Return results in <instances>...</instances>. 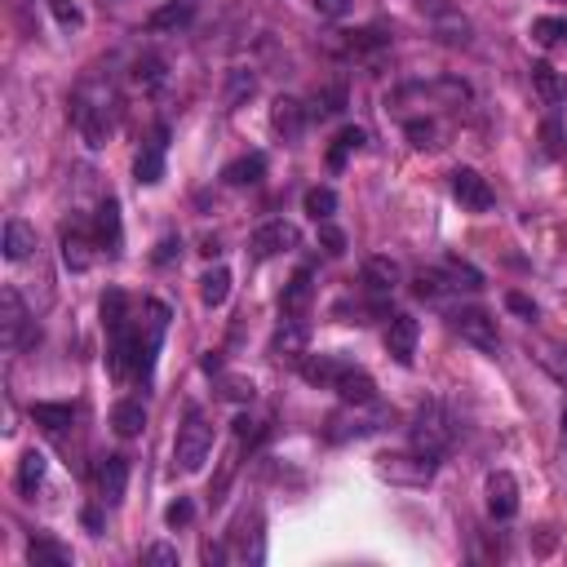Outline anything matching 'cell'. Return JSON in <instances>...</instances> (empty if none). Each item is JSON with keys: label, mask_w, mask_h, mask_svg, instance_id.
Masks as SVG:
<instances>
[{"label": "cell", "mask_w": 567, "mask_h": 567, "mask_svg": "<svg viewBox=\"0 0 567 567\" xmlns=\"http://www.w3.org/2000/svg\"><path fill=\"white\" fill-rule=\"evenodd\" d=\"M364 142H368L364 129H359V125H346V129L333 138V147H328V169H342V164L355 156V151H364Z\"/></svg>", "instance_id": "d4e9b609"}, {"label": "cell", "mask_w": 567, "mask_h": 567, "mask_svg": "<svg viewBox=\"0 0 567 567\" xmlns=\"http://www.w3.org/2000/svg\"><path fill=\"white\" fill-rule=\"evenodd\" d=\"M439 470V457H430V452H386V457H377V474L390 483H408V488H426L430 479H435Z\"/></svg>", "instance_id": "277c9868"}, {"label": "cell", "mask_w": 567, "mask_h": 567, "mask_svg": "<svg viewBox=\"0 0 567 567\" xmlns=\"http://www.w3.org/2000/svg\"><path fill=\"white\" fill-rule=\"evenodd\" d=\"M311 9L319 18H346L350 14V0H311Z\"/></svg>", "instance_id": "b9f144b4"}, {"label": "cell", "mask_w": 567, "mask_h": 567, "mask_svg": "<svg viewBox=\"0 0 567 567\" xmlns=\"http://www.w3.org/2000/svg\"><path fill=\"white\" fill-rule=\"evenodd\" d=\"M27 559H32L36 567H67L71 563V550L58 541H49V536H36L32 545H27Z\"/></svg>", "instance_id": "f546056e"}, {"label": "cell", "mask_w": 567, "mask_h": 567, "mask_svg": "<svg viewBox=\"0 0 567 567\" xmlns=\"http://www.w3.org/2000/svg\"><path fill=\"white\" fill-rule=\"evenodd\" d=\"M532 40L541 49L563 45V40H567V18H536V23H532Z\"/></svg>", "instance_id": "1f68e13d"}, {"label": "cell", "mask_w": 567, "mask_h": 567, "mask_svg": "<svg viewBox=\"0 0 567 567\" xmlns=\"http://www.w3.org/2000/svg\"><path fill=\"white\" fill-rule=\"evenodd\" d=\"M306 342H311L306 324H302L297 315H288L284 328L275 333V342H271V355H275V359H302V355H306Z\"/></svg>", "instance_id": "e0dca14e"}, {"label": "cell", "mask_w": 567, "mask_h": 567, "mask_svg": "<svg viewBox=\"0 0 567 567\" xmlns=\"http://www.w3.org/2000/svg\"><path fill=\"white\" fill-rule=\"evenodd\" d=\"M164 151H169V125H156L151 142L138 151V160H133V178H138L142 187H156L164 178Z\"/></svg>", "instance_id": "30bf717a"}, {"label": "cell", "mask_w": 567, "mask_h": 567, "mask_svg": "<svg viewBox=\"0 0 567 567\" xmlns=\"http://www.w3.org/2000/svg\"><path fill=\"white\" fill-rule=\"evenodd\" d=\"M80 519H85V528H89V532H98V528H102V514L94 510V505H89V510L80 514Z\"/></svg>", "instance_id": "c3c4849f"}, {"label": "cell", "mask_w": 567, "mask_h": 567, "mask_svg": "<svg viewBox=\"0 0 567 567\" xmlns=\"http://www.w3.org/2000/svg\"><path fill=\"white\" fill-rule=\"evenodd\" d=\"M222 386H226L222 390L226 399H253V381H244V377H226Z\"/></svg>", "instance_id": "f6af8a7d"}, {"label": "cell", "mask_w": 567, "mask_h": 567, "mask_svg": "<svg viewBox=\"0 0 567 567\" xmlns=\"http://www.w3.org/2000/svg\"><path fill=\"white\" fill-rule=\"evenodd\" d=\"M404 133H408V142H412V147H417V151H430V147H439V129H435V120H408V125H404Z\"/></svg>", "instance_id": "836d02e7"}, {"label": "cell", "mask_w": 567, "mask_h": 567, "mask_svg": "<svg viewBox=\"0 0 567 567\" xmlns=\"http://www.w3.org/2000/svg\"><path fill=\"white\" fill-rule=\"evenodd\" d=\"M142 563H147V567H178L182 559H178V550H173V545L156 541V545H147V550H142Z\"/></svg>", "instance_id": "74e56055"}, {"label": "cell", "mask_w": 567, "mask_h": 567, "mask_svg": "<svg viewBox=\"0 0 567 567\" xmlns=\"http://www.w3.org/2000/svg\"><path fill=\"white\" fill-rule=\"evenodd\" d=\"M452 195H457V204L461 209H470V213H488L492 200H497L492 187H488V178H483L479 169H466V164L452 169Z\"/></svg>", "instance_id": "ba28073f"}, {"label": "cell", "mask_w": 567, "mask_h": 567, "mask_svg": "<svg viewBox=\"0 0 567 567\" xmlns=\"http://www.w3.org/2000/svg\"><path fill=\"white\" fill-rule=\"evenodd\" d=\"M505 306H510L514 315H523V319H536V315H541L532 297H523V293H505Z\"/></svg>", "instance_id": "7bdbcfd3"}, {"label": "cell", "mask_w": 567, "mask_h": 567, "mask_svg": "<svg viewBox=\"0 0 567 567\" xmlns=\"http://www.w3.org/2000/svg\"><path fill=\"white\" fill-rule=\"evenodd\" d=\"M94 240H89L80 226H71V231H63V262L71 266V271H89L94 266Z\"/></svg>", "instance_id": "603a6c76"}, {"label": "cell", "mask_w": 567, "mask_h": 567, "mask_svg": "<svg viewBox=\"0 0 567 567\" xmlns=\"http://www.w3.org/2000/svg\"><path fill=\"white\" fill-rule=\"evenodd\" d=\"M49 9H54V18L63 27H80V23H85V18H80V9L71 5V0H49Z\"/></svg>", "instance_id": "60d3db41"}, {"label": "cell", "mask_w": 567, "mask_h": 567, "mask_svg": "<svg viewBox=\"0 0 567 567\" xmlns=\"http://www.w3.org/2000/svg\"><path fill=\"white\" fill-rule=\"evenodd\" d=\"M319 244H324V253L342 257L346 253V231H337L333 222H319Z\"/></svg>", "instance_id": "f35d334b"}, {"label": "cell", "mask_w": 567, "mask_h": 567, "mask_svg": "<svg viewBox=\"0 0 567 567\" xmlns=\"http://www.w3.org/2000/svg\"><path fill=\"white\" fill-rule=\"evenodd\" d=\"M297 244H302V231H297L293 222L275 218V222L257 226L253 240H249V249H253V257H280V253H293Z\"/></svg>", "instance_id": "52a82bcc"}, {"label": "cell", "mask_w": 567, "mask_h": 567, "mask_svg": "<svg viewBox=\"0 0 567 567\" xmlns=\"http://www.w3.org/2000/svg\"><path fill=\"white\" fill-rule=\"evenodd\" d=\"M457 439V421L443 404H421L417 417H412V448L430 452V457H443Z\"/></svg>", "instance_id": "7a4b0ae2"}, {"label": "cell", "mask_w": 567, "mask_h": 567, "mask_svg": "<svg viewBox=\"0 0 567 567\" xmlns=\"http://www.w3.org/2000/svg\"><path fill=\"white\" fill-rule=\"evenodd\" d=\"M448 324H452V333L461 337V342H470L474 350H497V319H492L483 306H457V311H448Z\"/></svg>", "instance_id": "8992f818"}, {"label": "cell", "mask_w": 567, "mask_h": 567, "mask_svg": "<svg viewBox=\"0 0 567 567\" xmlns=\"http://www.w3.org/2000/svg\"><path fill=\"white\" fill-rule=\"evenodd\" d=\"M342 107H346V89H342V85H333V89H324V94H315L311 116H337Z\"/></svg>", "instance_id": "e575fe53"}, {"label": "cell", "mask_w": 567, "mask_h": 567, "mask_svg": "<svg viewBox=\"0 0 567 567\" xmlns=\"http://www.w3.org/2000/svg\"><path fill=\"white\" fill-rule=\"evenodd\" d=\"M231 297V271L226 266H213V271L200 275V302L204 306H222Z\"/></svg>", "instance_id": "f1b7e54d"}, {"label": "cell", "mask_w": 567, "mask_h": 567, "mask_svg": "<svg viewBox=\"0 0 567 567\" xmlns=\"http://www.w3.org/2000/svg\"><path fill=\"white\" fill-rule=\"evenodd\" d=\"M0 249H5L9 262H23V257L36 249V226H27L23 218H9L5 235H0Z\"/></svg>", "instance_id": "44dd1931"}, {"label": "cell", "mask_w": 567, "mask_h": 567, "mask_svg": "<svg viewBox=\"0 0 567 567\" xmlns=\"http://www.w3.org/2000/svg\"><path fill=\"white\" fill-rule=\"evenodd\" d=\"M563 430H567V412H563Z\"/></svg>", "instance_id": "681fc988"}, {"label": "cell", "mask_w": 567, "mask_h": 567, "mask_svg": "<svg viewBox=\"0 0 567 567\" xmlns=\"http://www.w3.org/2000/svg\"><path fill=\"white\" fill-rule=\"evenodd\" d=\"M488 514L492 519H514L519 514V479L510 470L488 474Z\"/></svg>", "instance_id": "8fae6325"}, {"label": "cell", "mask_w": 567, "mask_h": 567, "mask_svg": "<svg viewBox=\"0 0 567 567\" xmlns=\"http://www.w3.org/2000/svg\"><path fill=\"white\" fill-rule=\"evenodd\" d=\"M337 395H342V404L346 408H373L377 404V381L364 373V368H355V364H346V373L337 377Z\"/></svg>", "instance_id": "7c38bea8"}, {"label": "cell", "mask_w": 567, "mask_h": 567, "mask_svg": "<svg viewBox=\"0 0 567 567\" xmlns=\"http://www.w3.org/2000/svg\"><path fill=\"white\" fill-rule=\"evenodd\" d=\"M262 178H266V156H262V151H249V156L231 160L222 169L226 187H253V182H262Z\"/></svg>", "instance_id": "ffe728a7"}, {"label": "cell", "mask_w": 567, "mask_h": 567, "mask_svg": "<svg viewBox=\"0 0 567 567\" xmlns=\"http://www.w3.org/2000/svg\"><path fill=\"white\" fill-rule=\"evenodd\" d=\"M213 452V421H204L200 412H191L187 426L178 430V443H173V461H178V470H204V461H209Z\"/></svg>", "instance_id": "5b68a950"}, {"label": "cell", "mask_w": 567, "mask_h": 567, "mask_svg": "<svg viewBox=\"0 0 567 567\" xmlns=\"http://www.w3.org/2000/svg\"><path fill=\"white\" fill-rule=\"evenodd\" d=\"M541 364L550 368V373L559 377V381H567V355H563V350H545V355H541Z\"/></svg>", "instance_id": "bcb514c9"}, {"label": "cell", "mask_w": 567, "mask_h": 567, "mask_svg": "<svg viewBox=\"0 0 567 567\" xmlns=\"http://www.w3.org/2000/svg\"><path fill=\"white\" fill-rule=\"evenodd\" d=\"M195 519V505L187 501V497H178L169 505V510H164V523H169V528H187V523Z\"/></svg>", "instance_id": "ab89813d"}, {"label": "cell", "mask_w": 567, "mask_h": 567, "mask_svg": "<svg viewBox=\"0 0 567 567\" xmlns=\"http://www.w3.org/2000/svg\"><path fill=\"white\" fill-rule=\"evenodd\" d=\"M297 373H302V381H311V386H319V390H333L337 377L346 373V359H337V355H311V350H306V355L297 359Z\"/></svg>", "instance_id": "4fadbf2b"}, {"label": "cell", "mask_w": 567, "mask_h": 567, "mask_svg": "<svg viewBox=\"0 0 567 567\" xmlns=\"http://www.w3.org/2000/svg\"><path fill=\"white\" fill-rule=\"evenodd\" d=\"M306 213H311L315 222H333V213H337V191H333V187H311V191H306Z\"/></svg>", "instance_id": "4dcf8cb0"}, {"label": "cell", "mask_w": 567, "mask_h": 567, "mask_svg": "<svg viewBox=\"0 0 567 567\" xmlns=\"http://www.w3.org/2000/svg\"><path fill=\"white\" fill-rule=\"evenodd\" d=\"M346 36H350V49H355V54H368V49H386L390 45V36L377 32V27H368V32H346Z\"/></svg>", "instance_id": "8d00e7d4"}, {"label": "cell", "mask_w": 567, "mask_h": 567, "mask_svg": "<svg viewBox=\"0 0 567 567\" xmlns=\"http://www.w3.org/2000/svg\"><path fill=\"white\" fill-rule=\"evenodd\" d=\"M532 85H536V94H541L545 107H567V76L563 71H554L550 63H536Z\"/></svg>", "instance_id": "ac0fdd59"}, {"label": "cell", "mask_w": 567, "mask_h": 567, "mask_svg": "<svg viewBox=\"0 0 567 567\" xmlns=\"http://www.w3.org/2000/svg\"><path fill=\"white\" fill-rule=\"evenodd\" d=\"M364 284L373 288V293H390V288L399 284V266L390 262V257H368L364 262Z\"/></svg>", "instance_id": "83f0119b"}, {"label": "cell", "mask_w": 567, "mask_h": 567, "mask_svg": "<svg viewBox=\"0 0 567 567\" xmlns=\"http://www.w3.org/2000/svg\"><path fill=\"white\" fill-rule=\"evenodd\" d=\"M71 417H76L71 404H32V421L40 430H49V435H63L71 426Z\"/></svg>", "instance_id": "4316f807"}, {"label": "cell", "mask_w": 567, "mask_h": 567, "mask_svg": "<svg viewBox=\"0 0 567 567\" xmlns=\"http://www.w3.org/2000/svg\"><path fill=\"white\" fill-rule=\"evenodd\" d=\"M45 470H49L45 452H36V448L23 452V461H18V492H23V497H32L40 483H45Z\"/></svg>", "instance_id": "484cf974"}, {"label": "cell", "mask_w": 567, "mask_h": 567, "mask_svg": "<svg viewBox=\"0 0 567 567\" xmlns=\"http://www.w3.org/2000/svg\"><path fill=\"white\" fill-rule=\"evenodd\" d=\"M178 253H182V240H178V235H164V240L156 244V262H160V266H169Z\"/></svg>", "instance_id": "ee69618b"}, {"label": "cell", "mask_w": 567, "mask_h": 567, "mask_svg": "<svg viewBox=\"0 0 567 567\" xmlns=\"http://www.w3.org/2000/svg\"><path fill=\"white\" fill-rule=\"evenodd\" d=\"M311 293H315L311 271H297L293 280L284 284V293H280V311H284V315H302L306 306H311Z\"/></svg>", "instance_id": "cb8c5ba5"}, {"label": "cell", "mask_w": 567, "mask_h": 567, "mask_svg": "<svg viewBox=\"0 0 567 567\" xmlns=\"http://www.w3.org/2000/svg\"><path fill=\"white\" fill-rule=\"evenodd\" d=\"M133 80H138V85H147V89L164 85V63H160V58H138V67H133Z\"/></svg>", "instance_id": "d590c367"}, {"label": "cell", "mask_w": 567, "mask_h": 567, "mask_svg": "<svg viewBox=\"0 0 567 567\" xmlns=\"http://www.w3.org/2000/svg\"><path fill=\"white\" fill-rule=\"evenodd\" d=\"M32 342H36V324H32L27 302L18 297V288H0V346L9 355H18V350H27Z\"/></svg>", "instance_id": "3957f363"}, {"label": "cell", "mask_w": 567, "mask_h": 567, "mask_svg": "<svg viewBox=\"0 0 567 567\" xmlns=\"http://www.w3.org/2000/svg\"><path fill=\"white\" fill-rule=\"evenodd\" d=\"M545 151L559 156V125H545Z\"/></svg>", "instance_id": "7dc6e473"}, {"label": "cell", "mask_w": 567, "mask_h": 567, "mask_svg": "<svg viewBox=\"0 0 567 567\" xmlns=\"http://www.w3.org/2000/svg\"><path fill=\"white\" fill-rule=\"evenodd\" d=\"M125 306H129V297L120 293V288H111L107 297H102V324L111 328V333H120V328L129 324V315H125Z\"/></svg>", "instance_id": "d6a6232c"}, {"label": "cell", "mask_w": 567, "mask_h": 567, "mask_svg": "<svg viewBox=\"0 0 567 567\" xmlns=\"http://www.w3.org/2000/svg\"><path fill=\"white\" fill-rule=\"evenodd\" d=\"M125 488H129V461L125 457H102L98 466V492L107 505H120L125 501Z\"/></svg>", "instance_id": "9a60e30c"}, {"label": "cell", "mask_w": 567, "mask_h": 567, "mask_svg": "<svg viewBox=\"0 0 567 567\" xmlns=\"http://www.w3.org/2000/svg\"><path fill=\"white\" fill-rule=\"evenodd\" d=\"M94 240H98L107 253H120V240H125V231H120V204L111 200V195L98 204V218H94Z\"/></svg>", "instance_id": "2e32d148"}, {"label": "cell", "mask_w": 567, "mask_h": 567, "mask_svg": "<svg viewBox=\"0 0 567 567\" xmlns=\"http://www.w3.org/2000/svg\"><path fill=\"white\" fill-rule=\"evenodd\" d=\"M306 120H311V111H306L297 98H275V107H271V129L280 133L284 142H297V138H302Z\"/></svg>", "instance_id": "5bb4252c"}, {"label": "cell", "mask_w": 567, "mask_h": 567, "mask_svg": "<svg viewBox=\"0 0 567 567\" xmlns=\"http://www.w3.org/2000/svg\"><path fill=\"white\" fill-rule=\"evenodd\" d=\"M195 9H200V0H169V5L147 18V32H178V27H187L195 18Z\"/></svg>", "instance_id": "d6986e66"}, {"label": "cell", "mask_w": 567, "mask_h": 567, "mask_svg": "<svg viewBox=\"0 0 567 567\" xmlns=\"http://www.w3.org/2000/svg\"><path fill=\"white\" fill-rule=\"evenodd\" d=\"M111 430H116L120 439H133L147 430V408H142V399H120L116 408H111Z\"/></svg>", "instance_id": "7402d4cb"}, {"label": "cell", "mask_w": 567, "mask_h": 567, "mask_svg": "<svg viewBox=\"0 0 567 567\" xmlns=\"http://www.w3.org/2000/svg\"><path fill=\"white\" fill-rule=\"evenodd\" d=\"M71 125H76L80 142L89 151L107 147L111 133H116V94H111V85H98V80L80 85L76 102H71Z\"/></svg>", "instance_id": "6da1fadb"}, {"label": "cell", "mask_w": 567, "mask_h": 567, "mask_svg": "<svg viewBox=\"0 0 567 567\" xmlns=\"http://www.w3.org/2000/svg\"><path fill=\"white\" fill-rule=\"evenodd\" d=\"M417 337H421V324L412 315H390L386 324V350L390 359H395L399 368H412V359H417Z\"/></svg>", "instance_id": "9c48e42d"}]
</instances>
